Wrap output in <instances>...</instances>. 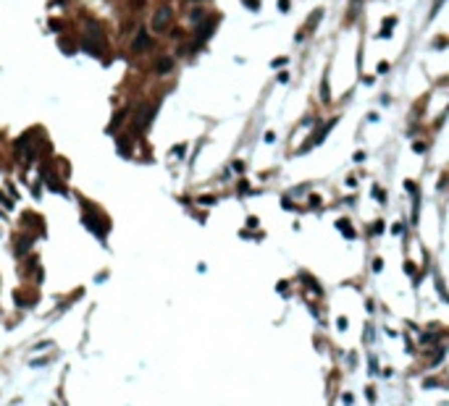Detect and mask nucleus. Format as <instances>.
<instances>
[{
  "label": "nucleus",
  "mask_w": 449,
  "mask_h": 406,
  "mask_svg": "<svg viewBox=\"0 0 449 406\" xmlns=\"http://www.w3.org/2000/svg\"><path fill=\"white\" fill-rule=\"evenodd\" d=\"M213 29H215V21L208 19V21H205V24L197 29V42H205V40H208L210 34H213Z\"/></svg>",
  "instance_id": "nucleus-5"
},
{
  "label": "nucleus",
  "mask_w": 449,
  "mask_h": 406,
  "mask_svg": "<svg viewBox=\"0 0 449 406\" xmlns=\"http://www.w3.org/2000/svg\"><path fill=\"white\" fill-rule=\"evenodd\" d=\"M153 121H155V108H153V105H147V102H145V105L137 108V115H134V129H137V131L147 129Z\"/></svg>",
  "instance_id": "nucleus-2"
},
{
  "label": "nucleus",
  "mask_w": 449,
  "mask_h": 406,
  "mask_svg": "<svg viewBox=\"0 0 449 406\" xmlns=\"http://www.w3.org/2000/svg\"><path fill=\"white\" fill-rule=\"evenodd\" d=\"M171 21H174V8H168V6L158 8L153 16V32H166Z\"/></svg>",
  "instance_id": "nucleus-3"
},
{
  "label": "nucleus",
  "mask_w": 449,
  "mask_h": 406,
  "mask_svg": "<svg viewBox=\"0 0 449 406\" xmlns=\"http://www.w3.org/2000/svg\"><path fill=\"white\" fill-rule=\"evenodd\" d=\"M124 115H126V113H119V115H116V118H113V121H110V126H108V131H113V129H119V126H121V121H124Z\"/></svg>",
  "instance_id": "nucleus-9"
},
{
  "label": "nucleus",
  "mask_w": 449,
  "mask_h": 406,
  "mask_svg": "<svg viewBox=\"0 0 449 406\" xmlns=\"http://www.w3.org/2000/svg\"><path fill=\"white\" fill-rule=\"evenodd\" d=\"M82 50L89 53V55H100L105 50V37H102V32L97 24H87V32L82 37Z\"/></svg>",
  "instance_id": "nucleus-1"
},
{
  "label": "nucleus",
  "mask_w": 449,
  "mask_h": 406,
  "mask_svg": "<svg viewBox=\"0 0 449 406\" xmlns=\"http://www.w3.org/2000/svg\"><path fill=\"white\" fill-rule=\"evenodd\" d=\"M150 48H153V40H150V34H147V32H137L132 50H134V53H145V50H150Z\"/></svg>",
  "instance_id": "nucleus-4"
},
{
  "label": "nucleus",
  "mask_w": 449,
  "mask_h": 406,
  "mask_svg": "<svg viewBox=\"0 0 449 406\" xmlns=\"http://www.w3.org/2000/svg\"><path fill=\"white\" fill-rule=\"evenodd\" d=\"M61 48L66 50V55H71V53H74V42H68V40H61Z\"/></svg>",
  "instance_id": "nucleus-11"
},
{
  "label": "nucleus",
  "mask_w": 449,
  "mask_h": 406,
  "mask_svg": "<svg viewBox=\"0 0 449 406\" xmlns=\"http://www.w3.org/2000/svg\"><path fill=\"white\" fill-rule=\"evenodd\" d=\"M171 68H174V61H171V58H160V61L155 63V71H158V74H168Z\"/></svg>",
  "instance_id": "nucleus-6"
},
{
  "label": "nucleus",
  "mask_w": 449,
  "mask_h": 406,
  "mask_svg": "<svg viewBox=\"0 0 449 406\" xmlns=\"http://www.w3.org/2000/svg\"><path fill=\"white\" fill-rule=\"evenodd\" d=\"M279 11L286 14V11H289V0H279Z\"/></svg>",
  "instance_id": "nucleus-13"
},
{
  "label": "nucleus",
  "mask_w": 449,
  "mask_h": 406,
  "mask_svg": "<svg viewBox=\"0 0 449 406\" xmlns=\"http://www.w3.org/2000/svg\"><path fill=\"white\" fill-rule=\"evenodd\" d=\"M320 16H323V8H318V11H315V14H313V16H310V21H307V29H313V27L318 24V21H320Z\"/></svg>",
  "instance_id": "nucleus-7"
},
{
  "label": "nucleus",
  "mask_w": 449,
  "mask_h": 406,
  "mask_svg": "<svg viewBox=\"0 0 449 406\" xmlns=\"http://www.w3.org/2000/svg\"><path fill=\"white\" fill-rule=\"evenodd\" d=\"M339 228H342V231H344V234H347L350 239H355V231H352V226L347 223V220H339Z\"/></svg>",
  "instance_id": "nucleus-8"
},
{
  "label": "nucleus",
  "mask_w": 449,
  "mask_h": 406,
  "mask_svg": "<svg viewBox=\"0 0 449 406\" xmlns=\"http://www.w3.org/2000/svg\"><path fill=\"white\" fill-rule=\"evenodd\" d=\"M202 19H205V11H202V8H194V14H192V21H194V24H197V21H202Z\"/></svg>",
  "instance_id": "nucleus-10"
},
{
  "label": "nucleus",
  "mask_w": 449,
  "mask_h": 406,
  "mask_svg": "<svg viewBox=\"0 0 449 406\" xmlns=\"http://www.w3.org/2000/svg\"><path fill=\"white\" fill-rule=\"evenodd\" d=\"M242 3H245L247 8H252V11H255V8H260V0H242Z\"/></svg>",
  "instance_id": "nucleus-12"
}]
</instances>
